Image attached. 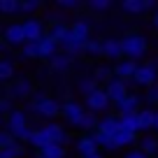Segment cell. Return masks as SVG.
Segmentation results:
<instances>
[{
    "mask_svg": "<svg viewBox=\"0 0 158 158\" xmlns=\"http://www.w3.org/2000/svg\"><path fill=\"white\" fill-rule=\"evenodd\" d=\"M89 33H91V26L86 23V21H77V23L68 30V37L63 40L60 47L65 49V54H68L70 58L84 51V44L89 42Z\"/></svg>",
    "mask_w": 158,
    "mask_h": 158,
    "instance_id": "1",
    "label": "cell"
},
{
    "mask_svg": "<svg viewBox=\"0 0 158 158\" xmlns=\"http://www.w3.org/2000/svg\"><path fill=\"white\" fill-rule=\"evenodd\" d=\"M147 49H149V42L144 35L139 33H133V35H126L121 40V51L123 56H128V60H135L137 63L142 56H147Z\"/></svg>",
    "mask_w": 158,
    "mask_h": 158,
    "instance_id": "2",
    "label": "cell"
},
{
    "mask_svg": "<svg viewBox=\"0 0 158 158\" xmlns=\"http://www.w3.org/2000/svg\"><path fill=\"white\" fill-rule=\"evenodd\" d=\"M158 79V65L156 63H147V65H137L133 74V81L137 86H153Z\"/></svg>",
    "mask_w": 158,
    "mask_h": 158,
    "instance_id": "3",
    "label": "cell"
},
{
    "mask_svg": "<svg viewBox=\"0 0 158 158\" xmlns=\"http://www.w3.org/2000/svg\"><path fill=\"white\" fill-rule=\"evenodd\" d=\"M33 95V84L30 79L21 77V79H14L10 86H7V98L10 100H26Z\"/></svg>",
    "mask_w": 158,
    "mask_h": 158,
    "instance_id": "4",
    "label": "cell"
},
{
    "mask_svg": "<svg viewBox=\"0 0 158 158\" xmlns=\"http://www.w3.org/2000/svg\"><path fill=\"white\" fill-rule=\"evenodd\" d=\"M105 93H107V98H109V102H121V100L128 95V84H126L123 79H116V77H112L105 84Z\"/></svg>",
    "mask_w": 158,
    "mask_h": 158,
    "instance_id": "5",
    "label": "cell"
},
{
    "mask_svg": "<svg viewBox=\"0 0 158 158\" xmlns=\"http://www.w3.org/2000/svg\"><path fill=\"white\" fill-rule=\"evenodd\" d=\"M21 30H23V37L26 42H40L44 37V23L37 19H26L21 23Z\"/></svg>",
    "mask_w": 158,
    "mask_h": 158,
    "instance_id": "6",
    "label": "cell"
},
{
    "mask_svg": "<svg viewBox=\"0 0 158 158\" xmlns=\"http://www.w3.org/2000/svg\"><path fill=\"white\" fill-rule=\"evenodd\" d=\"M86 107H89V112L98 114V112H105V109L109 107V98L107 93H105V89H95L91 95H86Z\"/></svg>",
    "mask_w": 158,
    "mask_h": 158,
    "instance_id": "7",
    "label": "cell"
},
{
    "mask_svg": "<svg viewBox=\"0 0 158 158\" xmlns=\"http://www.w3.org/2000/svg\"><path fill=\"white\" fill-rule=\"evenodd\" d=\"M26 126H28V116H26L23 109H12V112L7 114V133H12V137H14L21 128H26Z\"/></svg>",
    "mask_w": 158,
    "mask_h": 158,
    "instance_id": "8",
    "label": "cell"
},
{
    "mask_svg": "<svg viewBox=\"0 0 158 158\" xmlns=\"http://www.w3.org/2000/svg\"><path fill=\"white\" fill-rule=\"evenodd\" d=\"M84 112H86V109L81 107L79 102H72V100H68L65 105H60V114H63V116L68 118V123H72V126H79Z\"/></svg>",
    "mask_w": 158,
    "mask_h": 158,
    "instance_id": "9",
    "label": "cell"
},
{
    "mask_svg": "<svg viewBox=\"0 0 158 158\" xmlns=\"http://www.w3.org/2000/svg\"><path fill=\"white\" fill-rule=\"evenodd\" d=\"M42 133L47 135V139H49L51 144H60V147H65V144H68V139H70L68 133H65L58 123H47L44 128H42Z\"/></svg>",
    "mask_w": 158,
    "mask_h": 158,
    "instance_id": "10",
    "label": "cell"
},
{
    "mask_svg": "<svg viewBox=\"0 0 158 158\" xmlns=\"http://www.w3.org/2000/svg\"><path fill=\"white\" fill-rule=\"evenodd\" d=\"M2 40L7 42V47H21L26 42L23 30H21V23H10L2 33Z\"/></svg>",
    "mask_w": 158,
    "mask_h": 158,
    "instance_id": "11",
    "label": "cell"
},
{
    "mask_svg": "<svg viewBox=\"0 0 158 158\" xmlns=\"http://www.w3.org/2000/svg\"><path fill=\"white\" fill-rule=\"evenodd\" d=\"M116 109L121 116H130V114H137L139 112V95L128 93L121 102H116Z\"/></svg>",
    "mask_w": 158,
    "mask_h": 158,
    "instance_id": "12",
    "label": "cell"
},
{
    "mask_svg": "<svg viewBox=\"0 0 158 158\" xmlns=\"http://www.w3.org/2000/svg\"><path fill=\"white\" fill-rule=\"evenodd\" d=\"M121 7H123L128 14H142V12H151L153 7H156V2H153V0H123Z\"/></svg>",
    "mask_w": 158,
    "mask_h": 158,
    "instance_id": "13",
    "label": "cell"
},
{
    "mask_svg": "<svg viewBox=\"0 0 158 158\" xmlns=\"http://www.w3.org/2000/svg\"><path fill=\"white\" fill-rule=\"evenodd\" d=\"M102 56L109 58V60H118L121 58V56H123V51H121V40H114V37L105 40L102 42Z\"/></svg>",
    "mask_w": 158,
    "mask_h": 158,
    "instance_id": "14",
    "label": "cell"
},
{
    "mask_svg": "<svg viewBox=\"0 0 158 158\" xmlns=\"http://www.w3.org/2000/svg\"><path fill=\"white\" fill-rule=\"evenodd\" d=\"M135 70H137V63L135 60H118L116 63V68H114V77L116 79H133V74H135Z\"/></svg>",
    "mask_w": 158,
    "mask_h": 158,
    "instance_id": "15",
    "label": "cell"
},
{
    "mask_svg": "<svg viewBox=\"0 0 158 158\" xmlns=\"http://www.w3.org/2000/svg\"><path fill=\"white\" fill-rule=\"evenodd\" d=\"M58 112H60V102L58 100H51V98H44L42 102H40V107H37V114L44 116V118L58 116Z\"/></svg>",
    "mask_w": 158,
    "mask_h": 158,
    "instance_id": "16",
    "label": "cell"
},
{
    "mask_svg": "<svg viewBox=\"0 0 158 158\" xmlns=\"http://www.w3.org/2000/svg\"><path fill=\"white\" fill-rule=\"evenodd\" d=\"M98 133L107 135V137H114L118 133V118L116 116H105L98 121Z\"/></svg>",
    "mask_w": 158,
    "mask_h": 158,
    "instance_id": "17",
    "label": "cell"
},
{
    "mask_svg": "<svg viewBox=\"0 0 158 158\" xmlns=\"http://www.w3.org/2000/svg\"><path fill=\"white\" fill-rule=\"evenodd\" d=\"M37 44H40V58H54V56L58 54V44H56L51 37H47V35L40 40Z\"/></svg>",
    "mask_w": 158,
    "mask_h": 158,
    "instance_id": "18",
    "label": "cell"
},
{
    "mask_svg": "<svg viewBox=\"0 0 158 158\" xmlns=\"http://www.w3.org/2000/svg\"><path fill=\"white\" fill-rule=\"evenodd\" d=\"M68 26H65V23H60V21H56V23H51V28H49V33H44L47 35V37H51V40H54V42H56V44H63V40L65 37H68Z\"/></svg>",
    "mask_w": 158,
    "mask_h": 158,
    "instance_id": "19",
    "label": "cell"
},
{
    "mask_svg": "<svg viewBox=\"0 0 158 158\" xmlns=\"http://www.w3.org/2000/svg\"><path fill=\"white\" fill-rule=\"evenodd\" d=\"M112 142H114V149L130 147V144H135V142H137V135H133V133H126V130H121V128H118V133L112 137Z\"/></svg>",
    "mask_w": 158,
    "mask_h": 158,
    "instance_id": "20",
    "label": "cell"
},
{
    "mask_svg": "<svg viewBox=\"0 0 158 158\" xmlns=\"http://www.w3.org/2000/svg\"><path fill=\"white\" fill-rule=\"evenodd\" d=\"M77 153H81V158L93 156V153H98V147H95V142L91 137H81V139H77Z\"/></svg>",
    "mask_w": 158,
    "mask_h": 158,
    "instance_id": "21",
    "label": "cell"
},
{
    "mask_svg": "<svg viewBox=\"0 0 158 158\" xmlns=\"http://www.w3.org/2000/svg\"><path fill=\"white\" fill-rule=\"evenodd\" d=\"M118 128H121V130H126V133L137 135V133H139L137 114H130V116H121V118H118Z\"/></svg>",
    "mask_w": 158,
    "mask_h": 158,
    "instance_id": "22",
    "label": "cell"
},
{
    "mask_svg": "<svg viewBox=\"0 0 158 158\" xmlns=\"http://www.w3.org/2000/svg\"><path fill=\"white\" fill-rule=\"evenodd\" d=\"M49 63H51V70H56V72H65V70L70 68V63H72V58L63 51V54H56L54 58H49Z\"/></svg>",
    "mask_w": 158,
    "mask_h": 158,
    "instance_id": "23",
    "label": "cell"
},
{
    "mask_svg": "<svg viewBox=\"0 0 158 158\" xmlns=\"http://www.w3.org/2000/svg\"><path fill=\"white\" fill-rule=\"evenodd\" d=\"M40 158H65V147H60V144H47L44 149H40Z\"/></svg>",
    "mask_w": 158,
    "mask_h": 158,
    "instance_id": "24",
    "label": "cell"
},
{
    "mask_svg": "<svg viewBox=\"0 0 158 158\" xmlns=\"http://www.w3.org/2000/svg\"><path fill=\"white\" fill-rule=\"evenodd\" d=\"M21 12V2L19 0H0V14L5 16H14Z\"/></svg>",
    "mask_w": 158,
    "mask_h": 158,
    "instance_id": "25",
    "label": "cell"
},
{
    "mask_svg": "<svg viewBox=\"0 0 158 158\" xmlns=\"http://www.w3.org/2000/svg\"><path fill=\"white\" fill-rule=\"evenodd\" d=\"M112 77H114V68H109V65H98V68L93 70V79L98 81V84H100V81L107 84Z\"/></svg>",
    "mask_w": 158,
    "mask_h": 158,
    "instance_id": "26",
    "label": "cell"
},
{
    "mask_svg": "<svg viewBox=\"0 0 158 158\" xmlns=\"http://www.w3.org/2000/svg\"><path fill=\"white\" fill-rule=\"evenodd\" d=\"M139 147H142V149H139L142 153H147V156L151 153V156H153V153L158 151V137H153V135H147V137L139 139Z\"/></svg>",
    "mask_w": 158,
    "mask_h": 158,
    "instance_id": "27",
    "label": "cell"
},
{
    "mask_svg": "<svg viewBox=\"0 0 158 158\" xmlns=\"http://www.w3.org/2000/svg\"><path fill=\"white\" fill-rule=\"evenodd\" d=\"M137 123H139V130L153 128V112L151 109H139L137 112Z\"/></svg>",
    "mask_w": 158,
    "mask_h": 158,
    "instance_id": "28",
    "label": "cell"
},
{
    "mask_svg": "<svg viewBox=\"0 0 158 158\" xmlns=\"http://www.w3.org/2000/svg\"><path fill=\"white\" fill-rule=\"evenodd\" d=\"M28 144H30V147H37V151H40V149H44L47 144H51V142L47 139V135L42 133V128H37V130H33V135H30Z\"/></svg>",
    "mask_w": 158,
    "mask_h": 158,
    "instance_id": "29",
    "label": "cell"
},
{
    "mask_svg": "<svg viewBox=\"0 0 158 158\" xmlns=\"http://www.w3.org/2000/svg\"><path fill=\"white\" fill-rule=\"evenodd\" d=\"M89 137L95 142V147H102V149H107V151H116V149H114L112 137H107V135H102V133H98V130H95V133L89 135Z\"/></svg>",
    "mask_w": 158,
    "mask_h": 158,
    "instance_id": "30",
    "label": "cell"
},
{
    "mask_svg": "<svg viewBox=\"0 0 158 158\" xmlns=\"http://www.w3.org/2000/svg\"><path fill=\"white\" fill-rule=\"evenodd\" d=\"M77 128H81V130H93V128H98V116H95L93 112H89V109H86Z\"/></svg>",
    "mask_w": 158,
    "mask_h": 158,
    "instance_id": "31",
    "label": "cell"
},
{
    "mask_svg": "<svg viewBox=\"0 0 158 158\" xmlns=\"http://www.w3.org/2000/svg\"><path fill=\"white\" fill-rule=\"evenodd\" d=\"M77 89L81 91L84 95H91L95 89H98V81H95L93 77H81V79L77 81Z\"/></svg>",
    "mask_w": 158,
    "mask_h": 158,
    "instance_id": "32",
    "label": "cell"
},
{
    "mask_svg": "<svg viewBox=\"0 0 158 158\" xmlns=\"http://www.w3.org/2000/svg\"><path fill=\"white\" fill-rule=\"evenodd\" d=\"M14 77V63L7 58H0V81H10Z\"/></svg>",
    "mask_w": 158,
    "mask_h": 158,
    "instance_id": "33",
    "label": "cell"
},
{
    "mask_svg": "<svg viewBox=\"0 0 158 158\" xmlns=\"http://www.w3.org/2000/svg\"><path fill=\"white\" fill-rule=\"evenodd\" d=\"M21 54H23V58H40V44L37 42H23Z\"/></svg>",
    "mask_w": 158,
    "mask_h": 158,
    "instance_id": "34",
    "label": "cell"
},
{
    "mask_svg": "<svg viewBox=\"0 0 158 158\" xmlns=\"http://www.w3.org/2000/svg\"><path fill=\"white\" fill-rule=\"evenodd\" d=\"M84 51H86V56H91V58L102 56V42H98V40H89V42L84 44Z\"/></svg>",
    "mask_w": 158,
    "mask_h": 158,
    "instance_id": "35",
    "label": "cell"
},
{
    "mask_svg": "<svg viewBox=\"0 0 158 158\" xmlns=\"http://www.w3.org/2000/svg\"><path fill=\"white\" fill-rule=\"evenodd\" d=\"M86 5H89L93 12H107L109 7H112V2H109V0H89Z\"/></svg>",
    "mask_w": 158,
    "mask_h": 158,
    "instance_id": "36",
    "label": "cell"
},
{
    "mask_svg": "<svg viewBox=\"0 0 158 158\" xmlns=\"http://www.w3.org/2000/svg\"><path fill=\"white\" fill-rule=\"evenodd\" d=\"M16 139L12 137V133H7V130H0V151H5L10 144H14Z\"/></svg>",
    "mask_w": 158,
    "mask_h": 158,
    "instance_id": "37",
    "label": "cell"
},
{
    "mask_svg": "<svg viewBox=\"0 0 158 158\" xmlns=\"http://www.w3.org/2000/svg\"><path fill=\"white\" fill-rule=\"evenodd\" d=\"M40 7H42V2H37V0H23V2H21V12H26V14L37 12Z\"/></svg>",
    "mask_w": 158,
    "mask_h": 158,
    "instance_id": "38",
    "label": "cell"
},
{
    "mask_svg": "<svg viewBox=\"0 0 158 158\" xmlns=\"http://www.w3.org/2000/svg\"><path fill=\"white\" fill-rule=\"evenodd\" d=\"M5 151L10 153L12 158H21V156H23V153H26V149L21 147V142H14V144H10V147H7Z\"/></svg>",
    "mask_w": 158,
    "mask_h": 158,
    "instance_id": "39",
    "label": "cell"
},
{
    "mask_svg": "<svg viewBox=\"0 0 158 158\" xmlns=\"http://www.w3.org/2000/svg\"><path fill=\"white\" fill-rule=\"evenodd\" d=\"M147 102H149V105H158V84L149 86V91H147Z\"/></svg>",
    "mask_w": 158,
    "mask_h": 158,
    "instance_id": "40",
    "label": "cell"
},
{
    "mask_svg": "<svg viewBox=\"0 0 158 158\" xmlns=\"http://www.w3.org/2000/svg\"><path fill=\"white\" fill-rule=\"evenodd\" d=\"M56 5L63 7V10H79V7H81V2H79V0H58Z\"/></svg>",
    "mask_w": 158,
    "mask_h": 158,
    "instance_id": "41",
    "label": "cell"
},
{
    "mask_svg": "<svg viewBox=\"0 0 158 158\" xmlns=\"http://www.w3.org/2000/svg\"><path fill=\"white\" fill-rule=\"evenodd\" d=\"M30 135H33V128H30V126H26V128H21L19 133L14 135V139H21V142H28V139H30Z\"/></svg>",
    "mask_w": 158,
    "mask_h": 158,
    "instance_id": "42",
    "label": "cell"
},
{
    "mask_svg": "<svg viewBox=\"0 0 158 158\" xmlns=\"http://www.w3.org/2000/svg\"><path fill=\"white\" fill-rule=\"evenodd\" d=\"M12 100L10 98H0V114H10L12 112Z\"/></svg>",
    "mask_w": 158,
    "mask_h": 158,
    "instance_id": "43",
    "label": "cell"
},
{
    "mask_svg": "<svg viewBox=\"0 0 158 158\" xmlns=\"http://www.w3.org/2000/svg\"><path fill=\"white\" fill-rule=\"evenodd\" d=\"M126 158H149L147 153H142L139 149H130L128 153H126Z\"/></svg>",
    "mask_w": 158,
    "mask_h": 158,
    "instance_id": "44",
    "label": "cell"
},
{
    "mask_svg": "<svg viewBox=\"0 0 158 158\" xmlns=\"http://www.w3.org/2000/svg\"><path fill=\"white\" fill-rule=\"evenodd\" d=\"M5 51H7V42H5V40H0V54H5Z\"/></svg>",
    "mask_w": 158,
    "mask_h": 158,
    "instance_id": "45",
    "label": "cell"
},
{
    "mask_svg": "<svg viewBox=\"0 0 158 158\" xmlns=\"http://www.w3.org/2000/svg\"><path fill=\"white\" fill-rule=\"evenodd\" d=\"M153 128L158 130V112H153Z\"/></svg>",
    "mask_w": 158,
    "mask_h": 158,
    "instance_id": "46",
    "label": "cell"
},
{
    "mask_svg": "<svg viewBox=\"0 0 158 158\" xmlns=\"http://www.w3.org/2000/svg\"><path fill=\"white\" fill-rule=\"evenodd\" d=\"M153 26H156V30H158V12L153 14Z\"/></svg>",
    "mask_w": 158,
    "mask_h": 158,
    "instance_id": "47",
    "label": "cell"
},
{
    "mask_svg": "<svg viewBox=\"0 0 158 158\" xmlns=\"http://www.w3.org/2000/svg\"><path fill=\"white\" fill-rule=\"evenodd\" d=\"M0 158H12V156H10L7 151H0Z\"/></svg>",
    "mask_w": 158,
    "mask_h": 158,
    "instance_id": "48",
    "label": "cell"
},
{
    "mask_svg": "<svg viewBox=\"0 0 158 158\" xmlns=\"http://www.w3.org/2000/svg\"><path fill=\"white\" fill-rule=\"evenodd\" d=\"M86 158H102L100 153H93V156H86Z\"/></svg>",
    "mask_w": 158,
    "mask_h": 158,
    "instance_id": "49",
    "label": "cell"
},
{
    "mask_svg": "<svg viewBox=\"0 0 158 158\" xmlns=\"http://www.w3.org/2000/svg\"><path fill=\"white\" fill-rule=\"evenodd\" d=\"M156 65H158V60H156Z\"/></svg>",
    "mask_w": 158,
    "mask_h": 158,
    "instance_id": "50",
    "label": "cell"
},
{
    "mask_svg": "<svg viewBox=\"0 0 158 158\" xmlns=\"http://www.w3.org/2000/svg\"><path fill=\"white\" fill-rule=\"evenodd\" d=\"M37 158H40V156H37Z\"/></svg>",
    "mask_w": 158,
    "mask_h": 158,
    "instance_id": "51",
    "label": "cell"
}]
</instances>
